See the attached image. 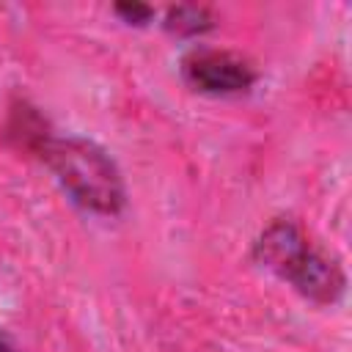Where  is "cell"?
<instances>
[{
	"label": "cell",
	"mask_w": 352,
	"mask_h": 352,
	"mask_svg": "<svg viewBox=\"0 0 352 352\" xmlns=\"http://www.w3.org/2000/svg\"><path fill=\"white\" fill-rule=\"evenodd\" d=\"M256 256L264 267L292 280L305 297L316 302H333L344 289L338 267L322 253H316L302 239V234L286 220L272 223L264 231V236L256 242Z\"/></svg>",
	"instance_id": "7a4b0ae2"
},
{
	"label": "cell",
	"mask_w": 352,
	"mask_h": 352,
	"mask_svg": "<svg viewBox=\"0 0 352 352\" xmlns=\"http://www.w3.org/2000/svg\"><path fill=\"white\" fill-rule=\"evenodd\" d=\"M182 72L184 80L204 94H242L256 80L248 60L223 50H192L182 60Z\"/></svg>",
	"instance_id": "3957f363"
},
{
	"label": "cell",
	"mask_w": 352,
	"mask_h": 352,
	"mask_svg": "<svg viewBox=\"0 0 352 352\" xmlns=\"http://www.w3.org/2000/svg\"><path fill=\"white\" fill-rule=\"evenodd\" d=\"M168 28L176 33H204L212 28V16L204 8L192 6H179L168 14Z\"/></svg>",
	"instance_id": "277c9868"
},
{
	"label": "cell",
	"mask_w": 352,
	"mask_h": 352,
	"mask_svg": "<svg viewBox=\"0 0 352 352\" xmlns=\"http://www.w3.org/2000/svg\"><path fill=\"white\" fill-rule=\"evenodd\" d=\"M0 352H14V349H11V344H8L3 336H0Z\"/></svg>",
	"instance_id": "8992f818"
},
{
	"label": "cell",
	"mask_w": 352,
	"mask_h": 352,
	"mask_svg": "<svg viewBox=\"0 0 352 352\" xmlns=\"http://www.w3.org/2000/svg\"><path fill=\"white\" fill-rule=\"evenodd\" d=\"M38 148L77 204L102 214H116L124 206L121 176L102 148L80 138H44Z\"/></svg>",
	"instance_id": "6da1fadb"
},
{
	"label": "cell",
	"mask_w": 352,
	"mask_h": 352,
	"mask_svg": "<svg viewBox=\"0 0 352 352\" xmlns=\"http://www.w3.org/2000/svg\"><path fill=\"white\" fill-rule=\"evenodd\" d=\"M116 11H118L126 22H138V25L151 16V8H146V6H118Z\"/></svg>",
	"instance_id": "5b68a950"
}]
</instances>
